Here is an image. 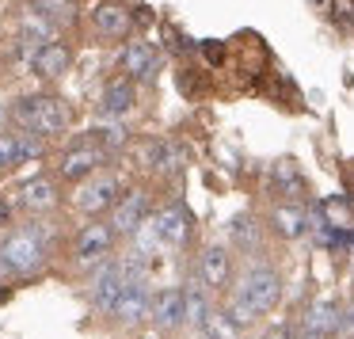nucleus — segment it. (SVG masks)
<instances>
[{
	"label": "nucleus",
	"instance_id": "aec40b11",
	"mask_svg": "<svg viewBox=\"0 0 354 339\" xmlns=\"http://www.w3.org/2000/svg\"><path fill=\"white\" fill-rule=\"evenodd\" d=\"M320 217H324V225L335 229V232H351L354 229V210H351L346 199H324L320 202Z\"/></svg>",
	"mask_w": 354,
	"mask_h": 339
},
{
	"label": "nucleus",
	"instance_id": "2eb2a0df",
	"mask_svg": "<svg viewBox=\"0 0 354 339\" xmlns=\"http://www.w3.org/2000/svg\"><path fill=\"white\" fill-rule=\"evenodd\" d=\"M115 202H118V179H95V183L77 191V206L84 214H100V210L115 206Z\"/></svg>",
	"mask_w": 354,
	"mask_h": 339
},
{
	"label": "nucleus",
	"instance_id": "7ed1b4c3",
	"mask_svg": "<svg viewBox=\"0 0 354 339\" xmlns=\"http://www.w3.org/2000/svg\"><path fill=\"white\" fill-rule=\"evenodd\" d=\"M19 122H24L27 134H35V138H57V134L65 130V122H69V115H65V107L54 100V95H35V100H24L16 107Z\"/></svg>",
	"mask_w": 354,
	"mask_h": 339
},
{
	"label": "nucleus",
	"instance_id": "0eeeda50",
	"mask_svg": "<svg viewBox=\"0 0 354 339\" xmlns=\"http://www.w3.org/2000/svg\"><path fill=\"white\" fill-rule=\"evenodd\" d=\"M145 221H149V194L145 191H130V194H122V199L115 202V221H111L115 232L133 237Z\"/></svg>",
	"mask_w": 354,
	"mask_h": 339
},
{
	"label": "nucleus",
	"instance_id": "7c9ffc66",
	"mask_svg": "<svg viewBox=\"0 0 354 339\" xmlns=\"http://www.w3.org/2000/svg\"><path fill=\"white\" fill-rule=\"evenodd\" d=\"M293 339H328V336H320V331H313V328H305V324H301V328L293 331Z\"/></svg>",
	"mask_w": 354,
	"mask_h": 339
},
{
	"label": "nucleus",
	"instance_id": "1a4fd4ad",
	"mask_svg": "<svg viewBox=\"0 0 354 339\" xmlns=\"http://www.w3.org/2000/svg\"><path fill=\"white\" fill-rule=\"evenodd\" d=\"M198 278H202V286H206V290H225V286H229V278H232V255H229V248H221V244L206 248V252L198 255Z\"/></svg>",
	"mask_w": 354,
	"mask_h": 339
},
{
	"label": "nucleus",
	"instance_id": "4be33fe9",
	"mask_svg": "<svg viewBox=\"0 0 354 339\" xmlns=\"http://www.w3.org/2000/svg\"><path fill=\"white\" fill-rule=\"evenodd\" d=\"M19 194H24V206H31V210H50L57 202V187L50 179H27Z\"/></svg>",
	"mask_w": 354,
	"mask_h": 339
},
{
	"label": "nucleus",
	"instance_id": "9b49d317",
	"mask_svg": "<svg viewBox=\"0 0 354 339\" xmlns=\"http://www.w3.org/2000/svg\"><path fill=\"white\" fill-rule=\"evenodd\" d=\"M42 153V141L31 134H0V172L19 168L24 161Z\"/></svg>",
	"mask_w": 354,
	"mask_h": 339
},
{
	"label": "nucleus",
	"instance_id": "cd10ccee",
	"mask_svg": "<svg viewBox=\"0 0 354 339\" xmlns=\"http://www.w3.org/2000/svg\"><path fill=\"white\" fill-rule=\"evenodd\" d=\"M331 19H335L339 31L354 35V0H335L331 4Z\"/></svg>",
	"mask_w": 354,
	"mask_h": 339
},
{
	"label": "nucleus",
	"instance_id": "2f4dec72",
	"mask_svg": "<svg viewBox=\"0 0 354 339\" xmlns=\"http://www.w3.org/2000/svg\"><path fill=\"white\" fill-rule=\"evenodd\" d=\"M308 4H316V8H324V4H328V0H308Z\"/></svg>",
	"mask_w": 354,
	"mask_h": 339
},
{
	"label": "nucleus",
	"instance_id": "9d476101",
	"mask_svg": "<svg viewBox=\"0 0 354 339\" xmlns=\"http://www.w3.org/2000/svg\"><path fill=\"white\" fill-rule=\"evenodd\" d=\"M156 229H160V237L168 248H183L187 240H191V210H187L183 202L164 206L160 214H156Z\"/></svg>",
	"mask_w": 354,
	"mask_h": 339
},
{
	"label": "nucleus",
	"instance_id": "4468645a",
	"mask_svg": "<svg viewBox=\"0 0 354 339\" xmlns=\"http://www.w3.org/2000/svg\"><path fill=\"white\" fill-rule=\"evenodd\" d=\"M270 221H274V229L282 232L286 240H297V237H305V232L313 229V214H308L305 206H297V202H282V206H274Z\"/></svg>",
	"mask_w": 354,
	"mask_h": 339
},
{
	"label": "nucleus",
	"instance_id": "412c9836",
	"mask_svg": "<svg viewBox=\"0 0 354 339\" xmlns=\"http://www.w3.org/2000/svg\"><path fill=\"white\" fill-rule=\"evenodd\" d=\"M274 187L286 194V199H301V194H305V176L297 172L293 161H278L274 164Z\"/></svg>",
	"mask_w": 354,
	"mask_h": 339
},
{
	"label": "nucleus",
	"instance_id": "5701e85b",
	"mask_svg": "<svg viewBox=\"0 0 354 339\" xmlns=\"http://www.w3.org/2000/svg\"><path fill=\"white\" fill-rule=\"evenodd\" d=\"M35 12H39L42 19H50V24H73L77 4H73V0H35Z\"/></svg>",
	"mask_w": 354,
	"mask_h": 339
},
{
	"label": "nucleus",
	"instance_id": "39448f33",
	"mask_svg": "<svg viewBox=\"0 0 354 339\" xmlns=\"http://www.w3.org/2000/svg\"><path fill=\"white\" fill-rule=\"evenodd\" d=\"M126 290V267L122 263H100L92 275V305L100 309V313H111L118 301V293Z\"/></svg>",
	"mask_w": 354,
	"mask_h": 339
},
{
	"label": "nucleus",
	"instance_id": "f257e3e1",
	"mask_svg": "<svg viewBox=\"0 0 354 339\" xmlns=\"http://www.w3.org/2000/svg\"><path fill=\"white\" fill-rule=\"evenodd\" d=\"M278 297H282V275H278L274 267H252V271H244L240 286L232 290L229 309H225V313L244 328V324L267 316L270 309L278 305Z\"/></svg>",
	"mask_w": 354,
	"mask_h": 339
},
{
	"label": "nucleus",
	"instance_id": "473e14b6",
	"mask_svg": "<svg viewBox=\"0 0 354 339\" xmlns=\"http://www.w3.org/2000/svg\"><path fill=\"white\" fill-rule=\"evenodd\" d=\"M351 282H354V255H351Z\"/></svg>",
	"mask_w": 354,
	"mask_h": 339
},
{
	"label": "nucleus",
	"instance_id": "f8f14e48",
	"mask_svg": "<svg viewBox=\"0 0 354 339\" xmlns=\"http://www.w3.org/2000/svg\"><path fill=\"white\" fill-rule=\"evenodd\" d=\"M153 324H160V328H179V324H187V290H160L153 297Z\"/></svg>",
	"mask_w": 354,
	"mask_h": 339
},
{
	"label": "nucleus",
	"instance_id": "a211bd4d",
	"mask_svg": "<svg viewBox=\"0 0 354 339\" xmlns=\"http://www.w3.org/2000/svg\"><path fill=\"white\" fill-rule=\"evenodd\" d=\"M69 62H73L69 50H65L62 42H50V46L39 54V62H35V73H39V77H46V80H57V77H65V73H69Z\"/></svg>",
	"mask_w": 354,
	"mask_h": 339
},
{
	"label": "nucleus",
	"instance_id": "dca6fc26",
	"mask_svg": "<svg viewBox=\"0 0 354 339\" xmlns=\"http://www.w3.org/2000/svg\"><path fill=\"white\" fill-rule=\"evenodd\" d=\"M305 328H313V331H320V336H335L339 328H343V309L335 305V301H313V305H308V313H305Z\"/></svg>",
	"mask_w": 354,
	"mask_h": 339
},
{
	"label": "nucleus",
	"instance_id": "6e6552de",
	"mask_svg": "<svg viewBox=\"0 0 354 339\" xmlns=\"http://www.w3.org/2000/svg\"><path fill=\"white\" fill-rule=\"evenodd\" d=\"M100 164H103V145H95V141H77V145L62 156V176L73 179V183H80V179H88Z\"/></svg>",
	"mask_w": 354,
	"mask_h": 339
},
{
	"label": "nucleus",
	"instance_id": "423d86ee",
	"mask_svg": "<svg viewBox=\"0 0 354 339\" xmlns=\"http://www.w3.org/2000/svg\"><path fill=\"white\" fill-rule=\"evenodd\" d=\"M111 313H115V320L126 324V328H130V324H141L153 313V297H149V290L141 286V278H130V282H126V290L118 293Z\"/></svg>",
	"mask_w": 354,
	"mask_h": 339
},
{
	"label": "nucleus",
	"instance_id": "c85d7f7f",
	"mask_svg": "<svg viewBox=\"0 0 354 339\" xmlns=\"http://www.w3.org/2000/svg\"><path fill=\"white\" fill-rule=\"evenodd\" d=\"M202 54H206L214 65H221V62H225V46H221V42H202Z\"/></svg>",
	"mask_w": 354,
	"mask_h": 339
},
{
	"label": "nucleus",
	"instance_id": "b1692460",
	"mask_svg": "<svg viewBox=\"0 0 354 339\" xmlns=\"http://www.w3.org/2000/svg\"><path fill=\"white\" fill-rule=\"evenodd\" d=\"M229 232H232V240H236L240 248H259V225H255L252 214H236L232 225H229Z\"/></svg>",
	"mask_w": 354,
	"mask_h": 339
},
{
	"label": "nucleus",
	"instance_id": "f03ea898",
	"mask_svg": "<svg viewBox=\"0 0 354 339\" xmlns=\"http://www.w3.org/2000/svg\"><path fill=\"white\" fill-rule=\"evenodd\" d=\"M42 259H46V248L35 229H16L0 244V271L4 275H31L42 267Z\"/></svg>",
	"mask_w": 354,
	"mask_h": 339
},
{
	"label": "nucleus",
	"instance_id": "20e7f679",
	"mask_svg": "<svg viewBox=\"0 0 354 339\" xmlns=\"http://www.w3.org/2000/svg\"><path fill=\"white\" fill-rule=\"evenodd\" d=\"M111 248H115V229L107 221H92L77 232L73 240V255H77L80 267H100L111 259Z\"/></svg>",
	"mask_w": 354,
	"mask_h": 339
},
{
	"label": "nucleus",
	"instance_id": "ddd939ff",
	"mask_svg": "<svg viewBox=\"0 0 354 339\" xmlns=\"http://www.w3.org/2000/svg\"><path fill=\"white\" fill-rule=\"evenodd\" d=\"M122 73L130 80H153L160 73V57H156V50L149 42H130L122 50Z\"/></svg>",
	"mask_w": 354,
	"mask_h": 339
},
{
	"label": "nucleus",
	"instance_id": "f3484780",
	"mask_svg": "<svg viewBox=\"0 0 354 339\" xmlns=\"http://www.w3.org/2000/svg\"><path fill=\"white\" fill-rule=\"evenodd\" d=\"M92 24H95V31L107 35V39H122V35H130V12H126L122 4H100Z\"/></svg>",
	"mask_w": 354,
	"mask_h": 339
},
{
	"label": "nucleus",
	"instance_id": "6ab92c4d",
	"mask_svg": "<svg viewBox=\"0 0 354 339\" xmlns=\"http://www.w3.org/2000/svg\"><path fill=\"white\" fill-rule=\"evenodd\" d=\"M138 103V95H133V80H111L107 92H103V111L107 115H126V111Z\"/></svg>",
	"mask_w": 354,
	"mask_h": 339
},
{
	"label": "nucleus",
	"instance_id": "bb28decb",
	"mask_svg": "<svg viewBox=\"0 0 354 339\" xmlns=\"http://www.w3.org/2000/svg\"><path fill=\"white\" fill-rule=\"evenodd\" d=\"M209 297L206 290H187V324H194V328H202V324L209 320Z\"/></svg>",
	"mask_w": 354,
	"mask_h": 339
},
{
	"label": "nucleus",
	"instance_id": "a878e982",
	"mask_svg": "<svg viewBox=\"0 0 354 339\" xmlns=\"http://www.w3.org/2000/svg\"><path fill=\"white\" fill-rule=\"evenodd\" d=\"M133 237H138V255H141V259H149V255H156V252H160V244H164L160 229H156V217H149V221L141 225V229L133 232Z\"/></svg>",
	"mask_w": 354,
	"mask_h": 339
},
{
	"label": "nucleus",
	"instance_id": "393cba45",
	"mask_svg": "<svg viewBox=\"0 0 354 339\" xmlns=\"http://www.w3.org/2000/svg\"><path fill=\"white\" fill-rule=\"evenodd\" d=\"M202 331H206L209 339H236L240 324L232 320V316L225 313V309H214V313H209V320L202 324Z\"/></svg>",
	"mask_w": 354,
	"mask_h": 339
},
{
	"label": "nucleus",
	"instance_id": "c756f323",
	"mask_svg": "<svg viewBox=\"0 0 354 339\" xmlns=\"http://www.w3.org/2000/svg\"><path fill=\"white\" fill-rule=\"evenodd\" d=\"M103 141H107V145H122L126 130H122V126H103Z\"/></svg>",
	"mask_w": 354,
	"mask_h": 339
}]
</instances>
